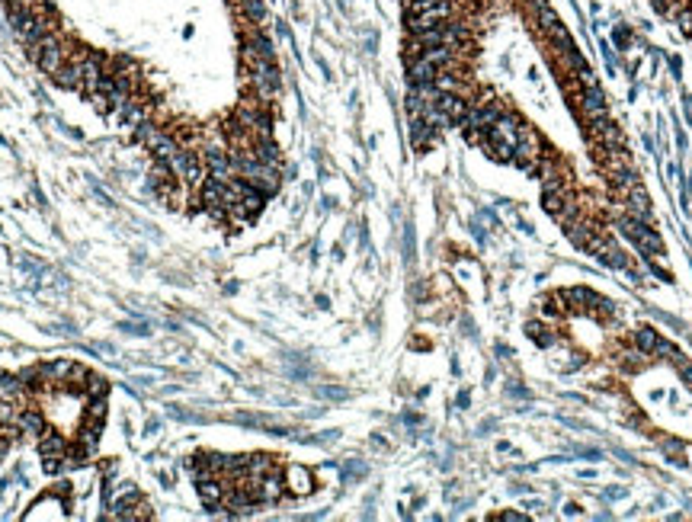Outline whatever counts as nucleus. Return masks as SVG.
<instances>
[{
  "label": "nucleus",
  "mask_w": 692,
  "mask_h": 522,
  "mask_svg": "<svg viewBox=\"0 0 692 522\" xmlns=\"http://www.w3.org/2000/svg\"><path fill=\"white\" fill-rule=\"evenodd\" d=\"M285 491L295 493V497H308V493L314 491L311 471L302 468V465H289V468H285Z\"/></svg>",
  "instance_id": "f257e3e1"
},
{
  "label": "nucleus",
  "mask_w": 692,
  "mask_h": 522,
  "mask_svg": "<svg viewBox=\"0 0 692 522\" xmlns=\"http://www.w3.org/2000/svg\"><path fill=\"white\" fill-rule=\"evenodd\" d=\"M225 493H228V484L221 477H202L199 481V500L206 503L209 509H218L225 503Z\"/></svg>",
  "instance_id": "f03ea898"
},
{
  "label": "nucleus",
  "mask_w": 692,
  "mask_h": 522,
  "mask_svg": "<svg viewBox=\"0 0 692 522\" xmlns=\"http://www.w3.org/2000/svg\"><path fill=\"white\" fill-rule=\"evenodd\" d=\"M625 212L628 215H635V218H641V221H654V212H651V199H647V190L644 186H635L628 196H625Z\"/></svg>",
  "instance_id": "7ed1b4c3"
},
{
  "label": "nucleus",
  "mask_w": 692,
  "mask_h": 522,
  "mask_svg": "<svg viewBox=\"0 0 692 522\" xmlns=\"http://www.w3.org/2000/svg\"><path fill=\"white\" fill-rule=\"evenodd\" d=\"M282 497H285V477L276 468L260 481V503H279Z\"/></svg>",
  "instance_id": "20e7f679"
},
{
  "label": "nucleus",
  "mask_w": 692,
  "mask_h": 522,
  "mask_svg": "<svg viewBox=\"0 0 692 522\" xmlns=\"http://www.w3.org/2000/svg\"><path fill=\"white\" fill-rule=\"evenodd\" d=\"M68 449H71L68 436H61V432H55V430H45L42 436H38V452H42V455L64 458V455H68Z\"/></svg>",
  "instance_id": "39448f33"
},
{
  "label": "nucleus",
  "mask_w": 692,
  "mask_h": 522,
  "mask_svg": "<svg viewBox=\"0 0 692 522\" xmlns=\"http://www.w3.org/2000/svg\"><path fill=\"white\" fill-rule=\"evenodd\" d=\"M99 432H103V420H87V416H84V423H80V430H77L74 442H77V446H84V449H90V452H97Z\"/></svg>",
  "instance_id": "423d86ee"
},
{
  "label": "nucleus",
  "mask_w": 692,
  "mask_h": 522,
  "mask_svg": "<svg viewBox=\"0 0 692 522\" xmlns=\"http://www.w3.org/2000/svg\"><path fill=\"white\" fill-rule=\"evenodd\" d=\"M52 80L58 83V87H64V90H80V87H84V68L74 64V61H68V64H64Z\"/></svg>",
  "instance_id": "0eeeda50"
},
{
  "label": "nucleus",
  "mask_w": 692,
  "mask_h": 522,
  "mask_svg": "<svg viewBox=\"0 0 692 522\" xmlns=\"http://www.w3.org/2000/svg\"><path fill=\"white\" fill-rule=\"evenodd\" d=\"M525 333H529V340L535 343V346L548 349V346H555L558 340H561V333H555L548 324H539V320H532V324L525 327Z\"/></svg>",
  "instance_id": "6e6552de"
},
{
  "label": "nucleus",
  "mask_w": 692,
  "mask_h": 522,
  "mask_svg": "<svg viewBox=\"0 0 692 522\" xmlns=\"http://www.w3.org/2000/svg\"><path fill=\"white\" fill-rule=\"evenodd\" d=\"M596 260H602V263H606L609 269H625V266H628V257H625V250L619 247V244L612 241V237H609L606 247H602L600 253H596Z\"/></svg>",
  "instance_id": "1a4fd4ad"
},
{
  "label": "nucleus",
  "mask_w": 692,
  "mask_h": 522,
  "mask_svg": "<svg viewBox=\"0 0 692 522\" xmlns=\"http://www.w3.org/2000/svg\"><path fill=\"white\" fill-rule=\"evenodd\" d=\"M279 465H276V458L273 455H247V474L250 477H257V481H263V477L269 474V471H276Z\"/></svg>",
  "instance_id": "9d476101"
},
{
  "label": "nucleus",
  "mask_w": 692,
  "mask_h": 522,
  "mask_svg": "<svg viewBox=\"0 0 692 522\" xmlns=\"http://www.w3.org/2000/svg\"><path fill=\"white\" fill-rule=\"evenodd\" d=\"M635 244H638V250L644 253V257H661L663 253V241H661V234H657L654 227H644V231L635 237Z\"/></svg>",
  "instance_id": "9b49d317"
},
{
  "label": "nucleus",
  "mask_w": 692,
  "mask_h": 522,
  "mask_svg": "<svg viewBox=\"0 0 692 522\" xmlns=\"http://www.w3.org/2000/svg\"><path fill=\"white\" fill-rule=\"evenodd\" d=\"M644 365H647V353H644V349L628 346V349H622V353H619V369H625V372H641Z\"/></svg>",
  "instance_id": "f8f14e48"
},
{
  "label": "nucleus",
  "mask_w": 692,
  "mask_h": 522,
  "mask_svg": "<svg viewBox=\"0 0 692 522\" xmlns=\"http://www.w3.org/2000/svg\"><path fill=\"white\" fill-rule=\"evenodd\" d=\"M657 340H661V337H657V330H654V327H638V330L632 333V343H635V346H638V349H644L647 356L654 353Z\"/></svg>",
  "instance_id": "ddd939ff"
},
{
  "label": "nucleus",
  "mask_w": 692,
  "mask_h": 522,
  "mask_svg": "<svg viewBox=\"0 0 692 522\" xmlns=\"http://www.w3.org/2000/svg\"><path fill=\"white\" fill-rule=\"evenodd\" d=\"M580 215H584V202H574V199H567L561 212H555V221H558L561 227H567V225H574V221H577Z\"/></svg>",
  "instance_id": "4468645a"
},
{
  "label": "nucleus",
  "mask_w": 692,
  "mask_h": 522,
  "mask_svg": "<svg viewBox=\"0 0 692 522\" xmlns=\"http://www.w3.org/2000/svg\"><path fill=\"white\" fill-rule=\"evenodd\" d=\"M253 151H257V157L263 160V164L279 167V148H276L273 138H263V141H257V144H253Z\"/></svg>",
  "instance_id": "2eb2a0df"
},
{
  "label": "nucleus",
  "mask_w": 692,
  "mask_h": 522,
  "mask_svg": "<svg viewBox=\"0 0 692 522\" xmlns=\"http://www.w3.org/2000/svg\"><path fill=\"white\" fill-rule=\"evenodd\" d=\"M548 192H567V174L555 170V174L542 176V196H548Z\"/></svg>",
  "instance_id": "dca6fc26"
},
{
  "label": "nucleus",
  "mask_w": 692,
  "mask_h": 522,
  "mask_svg": "<svg viewBox=\"0 0 692 522\" xmlns=\"http://www.w3.org/2000/svg\"><path fill=\"white\" fill-rule=\"evenodd\" d=\"M106 391H109L106 379H99V375L90 372V379H87V385H84V397H106Z\"/></svg>",
  "instance_id": "f3484780"
},
{
  "label": "nucleus",
  "mask_w": 692,
  "mask_h": 522,
  "mask_svg": "<svg viewBox=\"0 0 692 522\" xmlns=\"http://www.w3.org/2000/svg\"><path fill=\"white\" fill-rule=\"evenodd\" d=\"M84 416L87 420H106V397H87Z\"/></svg>",
  "instance_id": "a211bd4d"
},
{
  "label": "nucleus",
  "mask_w": 692,
  "mask_h": 522,
  "mask_svg": "<svg viewBox=\"0 0 692 522\" xmlns=\"http://www.w3.org/2000/svg\"><path fill=\"white\" fill-rule=\"evenodd\" d=\"M567 192H548V196H542V205H545V212L548 215H555V212H561L564 209V202H567Z\"/></svg>",
  "instance_id": "6ab92c4d"
},
{
  "label": "nucleus",
  "mask_w": 692,
  "mask_h": 522,
  "mask_svg": "<svg viewBox=\"0 0 692 522\" xmlns=\"http://www.w3.org/2000/svg\"><path fill=\"white\" fill-rule=\"evenodd\" d=\"M673 353H677V346H673V343L657 340V346H654V353H651V356H657V359H673Z\"/></svg>",
  "instance_id": "aec40b11"
},
{
  "label": "nucleus",
  "mask_w": 692,
  "mask_h": 522,
  "mask_svg": "<svg viewBox=\"0 0 692 522\" xmlns=\"http://www.w3.org/2000/svg\"><path fill=\"white\" fill-rule=\"evenodd\" d=\"M500 519H503V522H523L525 516H523V513H503Z\"/></svg>",
  "instance_id": "412c9836"
}]
</instances>
